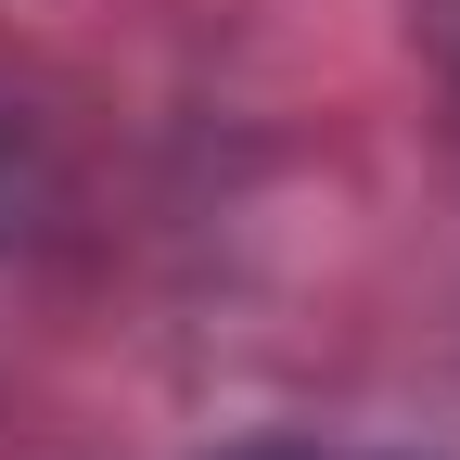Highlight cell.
<instances>
[{
  "instance_id": "6da1fadb",
  "label": "cell",
  "mask_w": 460,
  "mask_h": 460,
  "mask_svg": "<svg viewBox=\"0 0 460 460\" xmlns=\"http://www.w3.org/2000/svg\"><path fill=\"white\" fill-rule=\"evenodd\" d=\"M256 460H345V447H256Z\"/></svg>"
}]
</instances>
